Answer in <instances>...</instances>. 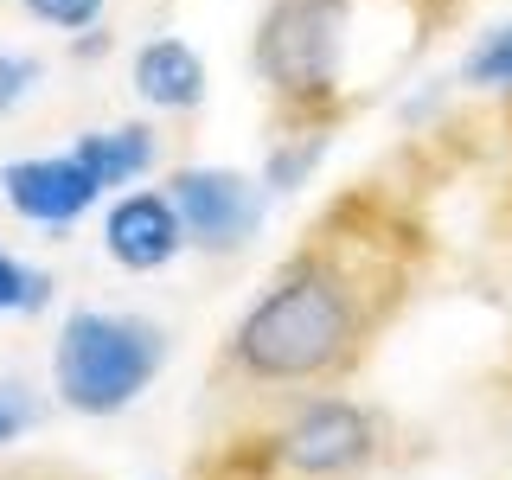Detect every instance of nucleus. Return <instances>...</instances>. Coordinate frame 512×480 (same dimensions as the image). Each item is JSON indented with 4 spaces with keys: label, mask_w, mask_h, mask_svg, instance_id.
<instances>
[{
    "label": "nucleus",
    "mask_w": 512,
    "mask_h": 480,
    "mask_svg": "<svg viewBox=\"0 0 512 480\" xmlns=\"http://www.w3.org/2000/svg\"><path fill=\"white\" fill-rule=\"evenodd\" d=\"M135 90L154 109H192L205 96V64L186 39H154L135 52Z\"/></svg>",
    "instance_id": "obj_8"
},
{
    "label": "nucleus",
    "mask_w": 512,
    "mask_h": 480,
    "mask_svg": "<svg viewBox=\"0 0 512 480\" xmlns=\"http://www.w3.org/2000/svg\"><path fill=\"white\" fill-rule=\"evenodd\" d=\"M77 160L96 173V186H128L148 173L154 141H148V128H96V135L77 141Z\"/></svg>",
    "instance_id": "obj_9"
},
{
    "label": "nucleus",
    "mask_w": 512,
    "mask_h": 480,
    "mask_svg": "<svg viewBox=\"0 0 512 480\" xmlns=\"http://www.w3.org/2000/svg\"><path fill=\"white\" fill-rule=\"evenodd\" d=\"M372 423L352 404H308L295 423L282 429V461L301 474H346L359 461H372Z\"/></svg>",
    "instance_id": "obj_5"
},
{
    "label": "nucleus",
    "mask_w": 512,
    "mask_h": 480,
    "mask_svg": "<svg viewBox=\"0 0 512 480\" xmlns=\"http://www.w3.org/2000/svg\"><path fill=\"white\" fill-rule=\"evenodd\" d=\"M461 77L468 84H487V90H512V20L493 26L487 39L468 52V64H461Z\"/></svg>",
    "instance_id": "obj_10"
},
{
    "label": "nucleus",
    "mask_w": 512,
    "mask_h": 480,
    "mask_svg": "<svg viewBox=\"0 0 512 480\" xmlns=\"http://www.w3.org/2000/svg\"><path fill=\"white\" fill-rule=\"evenodd\" d=\"M32 77H39V64H32V58H0V109H7V103H20Z\"/></svg>",
    "instance_id": "obj_13"
},
{
    "label": "nucleus",
    "mask_w": 512,
    "mask_h": 480,
    "mask_svg": "<svg viewBox=\"0 0 512 480\" xmlns=\"http://www.w3.org/2000/svg\"><path fill=\"white\" fill-rule=\"evenodd\" d=\"M167 199H173L180 224L199 237L205 250H237L256 231V212H263V205H256V186L244 180V173H231V167H186V173H173Z\"/></svg>",
    "instance_id": "obj_4"
},
{
    "label": "nucleus",
    "mask_w": 512,
    "mask_h": 480,
    "mask_svg": "<svg viewBox=\"0 0 512 480\" xmlns=\"http://www.w3.org/2000/svg\"><path fill=\"white\" fill-rule=\"evenodd\" d=\"M180 231L186 224H180L167 192H128V199H116V212L103 224V244L122 269H160L167 256H180V244H186Z\"/></svg>",
    "instance_id": "obj_7"
},
{
    "label": "nucleus",
    "mask_w": 512,
    "mask_h": 480,
    "mask_svg": "<svg viewBox=\"0 0 512 480\" xmlns=\"http://www.w3.org/2000/svg\"><path fill=\"white\" fill-rule=\"evenodd\" d=\"M160 359H167V340L148 327V320H116V314H71L58 340V391L71 410L84 416H109L122 404H135L154 384Z\"/></svg>",
    "instance_id": "obj_2"
},
{
    "label": "nucleus",
    "mask_w": 512,
    "mask_h": 480,
    "mask_svg": "<svg viewBox=\"0 0 512 480\" xmlns=\"http://www.w3.org/2000/svg\"><path fill=\"white\" fill-rule=\"evenodd\" d=\"M352 0H276L256 39V64L282 96H320L340 77Z\"/></svg>",
    "instance_id": "obj_3"
},
{
    "label": "nucleus",
    "mask_w": 512,
    "mask_h": 480,
    "mask_svg": "<svg viewBox=\"0 0 512 480\" xmlns=\"http://www.w3.org/2000/svg\"><path fill=\"white\" fill-rule=\"evenodd\" d=\"M0 186H7L13 212H26L32 224H71L90 212V199L103 186H96V173L71 154H45V160H20V167L0 173Z\"/></svg>",
    "instance_id": "obj_6"
},
{
    "label": "nucleus",
    "mask_w": 512,
    "mask_h": 480,
    "mask_svg": "<svg viewBox=\"0 0 512 480\" xmlns=\"http://www.w3.org/2000/svg\"><path fill=\"white\" fill-rule=\"evenodd\" d=\"M26 429V404H13V397H0V442H13Z\"/></svg>",
    "instance_id": "obj_14"
},
{
    "label": "nucleus",
    "mask_w": 512,
    "mask_h": 480,
    "mask_svg": "<svg viewBox=\"0 0 512 480\" xmlns=\"http://www.w3.org/2000/svg\"><path fill=\"white\" fill-rule=\"evenodd\" d=\"M352 295L320 269H301L282 288H269L263 301L237 327V359L250 378H320L346 359L352 346Z\"/></svg>",
    "instance_id": "obj_1"
},
{
    "label": "nucleus",
    "mask_w": 512,
    "mask_h": 480,
    "mask_svg": "<svg viewBox=\"0 0 512 480\" xmlns=\"http://www.w3.org/2000/svg\"><path fill=\"white\" fill-rule=\"evenodd\" d=\"M39 295H45V282L32 276V269H20L7 250H0V308H32Z\"/></svg>",
    "instance_id": "obj_12"
},
{
    "label": "nucleus",
    "mask_w": 512,
    "mask_h": 480,
    "mask_svg": "<svg viewBox=\"0 0 512 480\" xmlns=\"http://www.w3.org/2000/svg\"><path fill=\"white\" fill-rule=\"evenodd\" d=\"M26 13H32V20H45V26L77 32V26H96L103 0H26Z\"/></svg>",
    "instance_id": "obj_11"
}]
</instances>
